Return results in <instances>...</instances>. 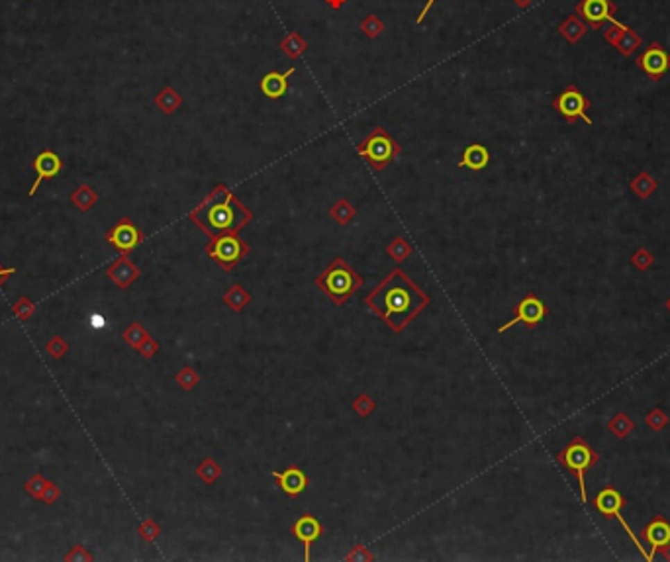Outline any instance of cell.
Wrapping results in <instances>:
<instances>
[{
  "mask_svg": "<svg viewBox=\"0 0 670 562\" xmlns=\"http://www.w3.org/2000/svg\"><path fill=\"white\" fill-rule=\"evenodd\" d=\"M645 423H647V428L651 429V431L659 433V431H662V429L669 425V416L664 414V410H660V407H653V410L647 414V417H645Z\"/></svg>",
  "mask_w": 670,
  "mask_h": 562,
  "instance_id": "obj_36",
  "label": "cell"
},
{
  "mask_svg": "<svg viewBox=\"0 0 670 562\" xmlns=\"http://www.w3.org/2000/svg\"><path fill=\"white\" fill-rule=\"evenodd\" d=\"M294 71H296V69L291 67L289 71H284V73H279V71H270V73H267V75L261 79V85H259V87H261V92H263L267 98H273V100L282 98V96L286 94V90H289V79L294 75Z\"/></svg>",
  "mask_w": 670,
  "mask_h": 562,
  "instance_id": "obj_17",
  "label": "cell"
},
{
  "mask_svg": "<svg viewBox=\"0 0 670 562\" xmlns=\"http://www.w3.org/2000/svg\"><path fill=\"white\" fill-rule=\"evenodd\" d=\"M137 533H139V537H141L144 541L153 543V541L161 535V525L157 523L155 519H144V521L139 523V527H137Z\"/></svg>",
  "mask_w": 670,
  "mask_h": 562,
  "instance_id": "obj_38",
  "label": "cell"
},
{
  "mask_svg": "<svg viewBox=\"0 0 670 562\" xmlns=\"http://www.w3.org/2000/svg\"><path fill=\"white\" fill-rule=\"evenodd\" d=\"M659 552L664 556V561H669L670 562V541L664 545V547H660L659 549Z\"/></svg>",
  "mask_w": 670,
  "mask_h": 562,
  "instance_id": "obj_50",
  "label": "cell"
},
{
  "mask_svg": "<svg viewBox=\"0 0 670 562\" xmlns=\"http://www.w3.org/2000/svg\"><path fill=\"white\" fill-rule=\"evenodd\" d=\"M270 476L279 482L280 490L289 498H296L308 488V476H306V473L302 471L300 466H294V464L289 466V468H284L282 473L270 471Z\"/></svg>",
  "mask_w": 670,
  "mask_h": 562,
  "instance_id": "obj_16",
  "label": "cell"
},
{
  "mask_svg": "<svg viewBox=\"0 0 670 562\" xmlns=\"http://www.w3.org/2000/svg\"><path fill=\"white\" fill-rule=\"evenodd\" d=\"M576 10L590 24V28L600 30L603 22H610L614 18L615 4L612 0H581Z\"/></svg>",
  "mask_w": 670,
  "mask_h": 562,
  "instance_id": "obj_12",
  "label": "cell"
},
{
  "mask_svg": "<svg viewBox=\"0 0 670 562\" xmlns=\"http://www.w3.org/2000/svg\"><path fill=\"white\" fill-rule=\"evenodd\" d=\"M629 188L635 192L639 198H643V200H645V198H648L653 192L659 188V182L653 179L647 170H643V173H639L635 179L629 182Z\"/></svg>",
  "mask_w": 670,
  "mask_h": 562,
  "instance_id": "obj_25",
  "label": "cell"
},
{
  "mask_svg": "<svg viewBox=\"0 0 670 562\" xmlns=\"http://www.w3.org/2000/svg\"><path fill=\"white\" fill-rule=\"evenodd\" d=\"M249 302H251V294L247 292L246 288L241 284H237V282L232 284V288L223 294V304L230 306V310L235 312V314H239L241 310H246Z\"/></svg>",
  "mask_w": 670,
  "mask_h": 562,
  "instance_id": "obj_22",
  "label": "cell"
},
{
  "mask_svg": "<svg viewBox=\"0 0 670 562\" xmlns=\"http://www.w3.org/2000/svg\"><path fill=\"white\" fill-rule=\"evenodd\" d=\"M45 351H47L53 359H63V357L69 353V345H67V341L61 337V335H53V337L47 341Z\"/></svg>",
  "mask_w": 670,
  "mask_h": 562,
  "instance_id": "obj_39",
  "label": "cell"
},
{
  "mask_svg": "<svg viewBox=\"0 0 670 562\" xmlns=\"http://www.w3.org/2000/svg\"><path fill=\"white\" fill-rule=\"evenodd\" d=\"M547 314H549V310H547V306L543 304V300H541V298H537L535 294H527V296L522 298L519 304L514 308V317H512L508 324H504V326L498 327V333L508 331V329H510V327H514L515 324H525V326L535 327L545 319V315Z\"/></svg>",
  "mask_w": 670,
  "mask_h": 562,
  "instance_id": "obj_9",
  "label": "cell"
},
{
  "mask_svg": "<svg viewBox=\"0 0 670 562\" xmlns=\"http://www.w3.org/2000/svg\"><path fill=\"white\" fill-rule=\"evenodd\" d=\"M588 106H590V102L586 100V96H584L576 87H567V89L562 90L557 98H555V102H553V108H555V110H557V112L560 114L569 124H574V122L581 118V120H584L588 125H592L594 124L592 118L586 114Z\"/></svg>",
  "mask_w": 670,
  "mask_h": 562,
  "instance_id": "obj_7",
  "label": "cell"
},
{
  "mask_svg": "<svg viewBox=\"0 0 670 562\" xmlns=\"http://www.w3.org/2000/svg\"><path fill=\"white\" fill-rule=\"evenodd\" d=\"M357 216V208L349 202L347 198H341L329 208V218L337 222L339 225H347L349 222H353V218Z\"/></svg>",
  "mask_w": 670,
  "mask_h": 562,
  "instance_id": "obj_26",
  "label": "cell"
},
{
  "mask_svg": "<svg viewBox=\"0 0 670 562\" xmlns=\"http://www.w3.org/2000/svg\"><path fill=\"white\" fill-rule=\"evenodd\" d=\"M639 45H641V37L633 32V28L624 26L621 37H619V42H617V45H615V47L619 49V53H621V55H631L633 51L639 49Z\"/></svg>",
  "mask_w": 670,
  "mask_h": 562,
  "instance_id": "obj_31",
  "label": "cell"
},
{
  "mask_svg": "<svg viewBox=\"0 0 670 562\" xmlns=\"http://www.w3.org/2000/svg\"><path fill=\"white\" fill-rule=\"evenodd\" d=\"M351 407H353V412H357L361 417H369L370 414L377 410V402H375L367 392H361L357 398L351 402Z\"/></svg>",
  "mask_w": 670,
  "mask_h": 562,
  "instance_id": "obj_34",
  "label": "cell"
},
{
  "mask_svg": "<svg viewBox=\"0 0 670 562\" xmlns=\"http://www.w3.org/2000/svg\"><path fill=\"white\" fill-rule=\"evenodd\" d=\"M429 302V294H425L400 267L392 269L365 298V306L394 333H402Z\"/></svg>",
  "mask_w": 670,
  "mask_h": 562,
  "instance_id": "obj_1",
  "label": "cell"
},
{
  "mask_svg": "<svg viewBox=\"0 0 670 562\" xmlns=\"http://www.w3.org/2000/svg\"><path fill=\"white\" fill-rule=\"evenodd\" d=\"M433 4H436V0H427V2H425V6H424V8H422V12H420V16L415 18V24H422V22H424L425 16H427V12H429V8H431Z\"/></svg>",
  "mask_w": 670,
  "mask_h": 562,
  "instance_id": "obj_46",
  "label": "cell"
},
{
  "mask_svg": "<svg viewBox=\"0 0 670 562\" xmlns=\"http://www.w3.org/2000/svg\"><path fill=\"white\" fill-rule=\"evenodd\" d=\"M106 276H108V279H110L118 288L126 290V288H130V286H132V284L141 276V270H139V267H135L128 255H120V257L114 261L110 267L106 269Z\"/></svg>",
  "mask_w": 670,
  "mask_h": 562,
  "instance_id": "obj_15",
  "label": "cell"
},
{
  "mask_svg": "<svg viewBox=\"0 0 670 562\" xmlns=\"http://www.w3.org/2000/svg\"><path fill=\"white\" fill-rule=\"evenodd\" d=\"M222 466L214 461L212 457H206L204 461L196 466V476L200 478L204 484H214L220 476H222Z\"/></svg>",
  "mask_w": 670,
  "mask_h": 562,
  "instance_id": "obj_28",
  "label": "cell"
},
{
  "mask_svg": "<svg viewBox=\"0 0 670 562\" xmlns=\"http://www.w3.org/2000/svg\"><path fill=\"white\" fill-rule=\"evenodd\" d=\"M635 429L633 419L626 414H615L610 421H608V431L617 439H627Z\"/></svg>",
  "mask_w": 670,
  "mask_h": 562,
  "instance_id": "obj_27",
  "label": "cell"
},
{
  "mask_svg": "<svg viewBox=\"0 0 670 562\" xmlns=\"http://www.w3.org/2000/svg\"><path fill=\"white\" fill-rule=\"evenodd\" d=\"M71 202L80 212H89L90 208L98 202V194L92 191L89 184H80L77 191L71 194Z\"/></svg>",
  "mask_w": 670,
  "mask_h": 562,
  "instance_id": "obj_24",
  "label": "cell"
},
{
  "mask_svg": "<svg viewBox=\"0 0 670 562\" xmlns=\"http://www.w3.org/2000/svg\"><path fill=\"white\" fill-rule=\"evenodd\" d=\"M147 337H151V335L147 333V329L141 326L139 322L130 324V326L123 329V333H122L123 341H126V343H128L132 349H135V351H137V347H139Z\"/></svg>",
  "mask_w": 670,
  "mask_h": 562,
  "instance_id": "obj_30",
  "label": "cell"
},
{
  "mask_svg": "<svg viewBox=\"0 0 670 562\" xmlns=\"http://www.w3.org/2000/svg\"><path fill=\"white\" fill-rule=\"evenodd\" d=\"M316 286L335 304V306H343L353 298V294L357 292L359 288L363 286V276L357 274L353 267L347 263L343 257H335L324 272H320L316 276Z\"/></svg>",
  "mask_w": 670,
  "mask_h": 562,
  "instance_id": "obj_3",
  "label": "cell"
},
{
  "mask_svg": "<svg viewBox=\"0 0 670 562\" xmlns=\"http://www.w3.org/2000/svg\"><path fill=\"white\" fill-rule=\"evenodd\" d=\"M106 241L122 255H130L144 241V234L130 218H122L112 225V229L106 234Z\"/></svg>",
  "mask_w": 670,
  "mask_h": 562,
  "instance_id": "obj_10",
  "label": "cell"
},
{
  "mask_svg": "<svg viewBox=\"0 0 670 562\" xmlns=\"http://www.w3.org/2000/svg\"><path fill=\"white\" fill-rule=\"evenodd\" d=\"M345 561H349V562H367V561H375V556H372V552L365 547V545H361V543H357L353 549H351V552L347 554L345 556Z\"/></svg>",
  "mask_w": 670,
  "mask_h": 562,
  "instance_id": "obj_41",
  "label": "cell"
},
{
  "mask_svg": "<svg viewBox=\"0 0 670 562\" xmlns=\"http://www.w3.org/2000/svg\"><path fill=\"white\" fill-rule=\"evenodd\" d=\"M347 0H325V4L329 6V8H334V10H339V8H343V4H345Z\"/></svg>",
  "mask_w": 670,
  "mask_h": 562,
  "instance_id": "obj_48",
  "label": "cell"
},
{
  "mask_svg": "<svg viewBox=\"0 0 670 562\" xmlns=\"http://www.w3.org/2000/svg\"><path fill=\"white\" fill-rule=\"evenodd\" d=\"M612 22V26L603 32V39L608 42V44H612V45H617V42H619V37H621V32H624V26L626 24H621V22H617L615 18H612L610 20Z\"/></svg>",
  "mask_w": 670,
  "mask_h": 562,
  "instance_id": "obj_42",
  "label": "cell"
},
{
  "mask_svg": "<svg viewBox=\"0 0 670 562\" xmlns=\"http://www.w3.org/2000/svg\"><path fill=\"white\" fill-rule=\"evenodd\" d=\"M189 220L208 239H212L227 234L237 236L253 220V212L225 184H216L214 191L190 212Z\"/></svg>",
  "mask_w": 670,
  "mask_h": 562,
  "instance_id": "obj_2",
  "label": "cell"
},
{
  "mask_svg": "<svg viewBox=\"0 0 670 562\" xmlns=\"http://www.w3.org/2000/svg\"><path fill=\"white\" fill-rule=\"evenodd\" d=\"M32 165H34V170L37 173V177H35L34 184H32V188H30V196H34L35 192H37V188H40V184H42L44 180L53 179V177H57V175L61 173V169H63V161H61V157L57 155L55 151H51V149L42 151V153L34 159V163H32Z\"/></svg>",
  "mask_w": 670,
  "mask_h": 562,
  "instance_id": "obj_14",
  "label": "cell"
},
{
  "mask_svg": "<svg viewBox=\"0 0 670 562\" xmlns=\"http://www.w3.org/2000/svg\"><path fill=\"white\" fill-rule=\"evenodd\" d=\"M664 308H667V310H669V312H670V296H669V298H667V302H664Z\"/></svg>",
  "mask_w": 670,
  "mask_h": 562,
  "instance_id": "obj_51",
  "label": "cell"
},
{
  "mask_svg": "<svg viewBox=\"0 0 670 562\" xmlns=\"http://www.w3.org/2000/svg\"><path fill=\"white\" fill-rule=\"evenodd\" d=\"M204 251H206L208 257H212L222 267V270L232 272L235 265L249 255L251 247L239 236H230L227 234V236H218L208 239Z\"/></svg>",
  "mask_w": 670,
  "mask_h": 562,
  "instance_id": "obj_6",
  "label": "cell"
},
{
  "mask_svg": "<svg viewBox=\"0 0 670 562\" xmlns=\"http://www.w3.org/2000/svg\"><path fill=\"white\" fill-rule=\"evenodd\" d=\"M627 502L624 500V495L619 494L615 488H612V486H608V488H603V490H600L598 492V495H596V509L602 513V516H605V518H610V516H614V518H617V521L621 523V527L626 529V533L631 537V541L635 543V547L641 551V554L645 556L648 561V554L645 552V549H643V545H641V541L637 539V535L633 533V529L629 527L627 525V521L624 518H621V513H619V509L621 507L626 506Z\"/></svg>",
  "mask_w": 670,
  "mask_h": 562,
  "instance_id": "obj_8",
  "label": "cell"
},
{
  "mask_svg": "<svg viewBox=\"0 0 670 562\" xmlns=\"http://www.w3.org/2000/svg\"><path fill=\"white\" fill-rule=\"evenodd\" d=\"M10 274H16V267H10V269H4L2 265H0V286L6 282V279L10 276Z\"/></svg>",
  "mask_w": 670,
  "mask_h": 562,
  "instance_id": "obj_47",
  "label": "cell"
},
{
  "mask_svg": "<svg viewBox=\"0 0 670 562\" xmlns=\"http://www.w3.org/2000/svg\"><path fill=\"white\" fill-rule=\"evenodd\" d=\"M514 4L517 6V8L525 10V8H529V6L533 4V0H514Z\"/></svg>",
  "mask_w": 670,
  "mask_h": 562,
  "instance_id": "obj_49",
  "label": "cell"
},
{
  "mask_svg": "<svg viewBox=\"0 0 670 562\" xmlns=\"http://www.w3.org/2000/svg\"><path fill=\"white\" fill-rule=\"evenodd\" d=\"M361 32L367 35L369 39H377V37L384 32V22L380 20L377 14H369V16L361 22Z\"/></svg>",
  "mask_w": 670,
  "mask_h": 562,
  "instance_id": "obj_33",
  "label": "cell"
},
{
  "mask_svg": "<svg viewBox=\"0 0 670 562\" xmlns=\"http://www.w3.org/2000/svg\"><path fill=\"white\" fill-rule=\"evenodd\" d=\"M643 539L647 541L648 547L653 549L651 556H655V552L670 541V523L664 518L657 516L643 531Z\"/></svg>",
  "mask_w": 670,
  "mask_h": 562,
  "instance_id": "obj_18",
  "label": "cell"
},
{
  "mask_svg": "<svg viewBox=\"0 0 670 562\" xmlns=\"http://www.w3.org/2000/svg\"><path fill=\"white\" fill-rule=\"evenodd\" d=\"M159 351V343H157L155 339H151V337H147L139 347H137V353L144 357V359H151V357H155V353Z\"/></svg>",
  "mask_w": 670,
  "mask_h": 562,
  "instance_id": "obj_43",
  "label": "cell"
},
{
  "mask_svg": "<svg viewBox=\"0 0 670 562\" xmlns=\"http://www.w3.org/2000/svg\"><path fill=\"white\" fill-rule=\"evenodd\" d=\"M280 51L294 61V59H298V57H302L308 51V42L298 32H289L284 35V39L280 42Z\"/></svg>",
  "mask_w": 670,
  "mask_h": 562,
  "instance_id": "obj_21",
  "label": "cell"
},
{
  "mask_svg": "<svg viewBox=\"0 0 670 562\" xmlns=\"http://www.w3.org/2000/svg\"><path fill=\"white\" fill-rule=\"evenodd\" d=\"M653 263H655V257H653V255H651V251L645 247L637 249L635 253L631 255V265H633L637 270H648L651 267H653Z\"/></svg>",
  "mask_w": 670,
  "mask_h": 562,
  "instance_id": "obj_40",
  "label": "cell"
},
{
  "mask_svg": "<svg viewBox=\"0 0 670 562\" xmlns=\"http://www.w3.org/2000/svg\"><path fill=\"white\" fill-rule=\"evenodd\" d=\"M12 312H14V315H16L20 322H28V319L34 315L35 304L32 302L28 296H22V298H18V302L12 306Z\"/></svg>",
  "mask_w": 670,
  "mask_h": 562,
  "instance_id": "obj_37",
  "label": "cell"
},
{
  "mask_svg": "<svg viewBox=\"0 0 670 562\" xmlns=\"http://www.w3.org/2000/svg\"><path fill=\"white\" fill-rule=\"evenodd\" d=\"M155 106L163 114H175L182 106V96L179 90H175L173 87H165L155 94Z\"/></svg>",
  "mask_w": 670,
  "mask_h": 562,
  "instance_id": "obj_20",
  "label": "cell"
},
{
  "mask_svg": "<svg viewBox=\"0 0 670 562\" xmlns=\"http://www.w3.org/2000/svg\"><path fill=\"white\" fill-rule=\"evenodd\" d=\"M400 151H402L400 143L380 125L375 128L357 146L359 157H363V161L375 170L386 169L392 163V159L400 155Z\"/></svg>",
  "mask_w": 670,
  "mask_h": 562,
  "instance_id": "obj_4",
  "label": "cell"
},
{
  "mask_svg": "<svg viewBox=\"0 0 670 562\" xmlns=\"http://www.w3.org/2000/svg\"><path fill=\"white\" fill-rule=\"evenodd\" d=\"M488 161H490V153H488L486 147L482 143H470L465 149L463 159L458 161V167H465V169L470 170H482L488 167Z\"/></svg>",
  "mask_w": 670,
  "mask_h": 562,
  "instance_id": "obj_19",
  "label": "cell"
},
{
  "mask_svg": "<svg viewBox=\"0 0 670 562\" xmlns=\"http://www.w3.org/2000/svg\"><path fill=\"white\" fill-rule=\"evenodd\" d=\"M291 531H292V535H294V537L304 545V561L306 562L312 561V554H310L312 545L316 543V541L320 539V537H322V533H324V527H322L320 519L316 518V516H312V513H302L300 518L292 523Z\"/></svg>",
  "mask_w": 670,
  "mask_h": 562,
  "instance_id": "obj_11",
  "label": "cell"
},
{
  "mask_svg": "<svg viewBox=\"0 0 670 562\" xmlns=\"http://www.w3.org/2000/svg\"><path fill=\"white\" fill-rule=\"evenodd\" d=\"M65 561H67V562H71V561H92V554H90V552H87V549H85V547L77 545V547H73V549H71V552H67V554H65Z\"/></svg>",
  "mask_w": 670,
  "mask_h": 562,
  "instance_id": "obj_44",
  "label": "cell"
},
{
  "mask_svg": "<svg viewBox=\"0 0 670 562\" xmlns=\"http://www.w3.org/2000/svg\"><path fill=\"white\" fill-rule=\"evenodd\" d=\"M175 380H177V384H179L184 392H189V390H192L196 384L200 383V374L194 371L192 367H184V369H180V371L177 372Z\"/></svg>",
  "mask_w": 670,
  "mask_h": 562,
  "instance_id": "obj_35",
  "label": "cell"
},
{
  "mask_svg": "<svg viewBox=\"0 0 670 562\" xmlns=\"http://www.w3.org/2000/svg\"><path fill=\"white\" fill-rule=\"evenodd\" d=\"M59 495H61V490L57 488L55 482H51V480H49L47 488H45L44 498H42V502H44V504H47V506H51V504H55Z\"/></svg>",
  "mask_w": 670,
  "mask_h": 562,
  "instance_id": "obj_45",
  "label": "cell"
},
{
  "mask_svg": "<svg viewBox=\"0 0 670 562\" xmlns=\"http://www.w3.org/2000/svg\"><path fill=\"white\" fill-rule=\"evenodd\" d=\"M557 461L567 466L570 473L578 478V488H581V500L582 504H586V482H584V474L588 468H592L596 462L600 461L598 453L584 441L582 437H574L570 441L565 449L557 455Z\"/></svg>",
  "mask_w": 670,
  "mask_h": 562,
  "instance_id": "obj_5",
  "label": "cell"
},
{
  "mask_svg": "<svg viewBox=\"0 0 670 562\" xmlns=\"http://www.w3.org/2000/svg\"><path fill=\"white\" fill-rule=\"evenodd\" d=\"M47 484H49V480H47V478H44V476H42L40 473H35L34 476H32V478H30V480L26 482L24 490H26V494L32 495L34 500H40V502H42V498H44Z\"/></svg>",
  "mask_w": 670,
  "mask_h": 562,
  "instance_id": "obj_32",
  "label": "cell"
},
{
  "mask_svg": "<svg viewBox=\"0 0 670 562\" xmlns=\"http://www.w3.org/2000/svg\"><path fill=\"white\" fill-rule=\"evenodd\" d=\"M558 32H560V35H562L569 44L574 45L578 39H582V37L586 35L588 28H586V24L582 22L578 16H569L565 22L558 26Z\"/></svg>",
  "mask_w": 670,
  "mask_h": 562,
  "instance_id": "obj_23",
  "label": "cell"
},
{
  "mask_svg": "<svg viewBox=\"0 0 670 562\" xmlns=\"http://www.w3.org/2000/svg\"><path fill=\"white\" fill-rule=\"evenodd\" d=\"M637 65L647 73L648 77H653L655 80H659L667 69L670 67V57L669 53L662 49V45L653 44L648 45L647 49L643 51V55L637 59Z\"/></svg>",
  "mask_w": 670,
  "mask_h": 562,
  "instance_id": "obj_13",
  "label": "cell"
},
{
  "mask_svg": "<svg viewBox=\"0 0 670 562\" xmlns=\"http://www.w3.org/2000/svg\"><path fill=\"white\" fill-rule=\"evenodd\" d=\"M412 245L404 237H394L390 243L386 245V255L396 261V263H404L412 255Z\"/></svg>",
  "mask_w": 670,
  "mask_h": 562,
  "instance_id": "obj_29",
  "label": "cell"
}]
</instances>
